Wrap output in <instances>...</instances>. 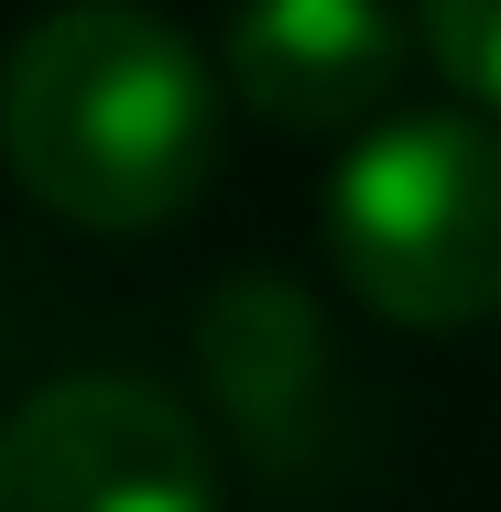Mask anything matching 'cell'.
Wrapping results in <instances>:
<instances>
[{"label": "cell", "mask_w": 501, "mask_h": 512, "mask_svg": "<svg viewBox=\"0 0 501 512\" xmlns=\"http://www.w3.org/2000/svg\"><path fill=\"white\" fill-rule=\"evenodd\" d=\"M327 262L393 327H480L501 306V131L403 109L327 175Z\"/></svg>", "instance_id": "cell-2"}, {"label": "cell", "mask_w": 501, "mask_h": 512, "mask_svg": "<svg viewBox=\"0 0 501 512\" xmlns=\"http://www.w3.org/2000/svg\"><path fill=\"white\" fill-rule=\"evenodd\" d=\"M0 164L77 229H164L218 175V77L153 11H55L0 66Z\"/></svg>", "instance_id": "cell-1"}, {"label": "cell", "mask_w": 501, "mask_h": 512, "mask_svg": "<svg viewBox=\"0 0 501 512\" xmlns=\"http://www.w3.org/2000/svg\"><path fill=\"white\" fill-rule=\"evenodd\" d=\"M414 44H425L480 109H501V0H436V11L414 22Z\"/></svg>", "instance_id": "cell-6"}, {"label": "cell", "mask_w": 501, "mask_h": 512, "mask_svg": "<svg viewBox=\"0 0 501 512\" xmlns=\"http://www.w3.org/2000/svg\"><path fill=\"white\" fill-rule=\"evenodd\" d=\"M0 512H218V458L175 393L77 371L0 414Z\"/></svg>", "instance_id": "cell-3"}, {"label": "cell", "mask_w": 501, "mask_h": 512, "mask_svg": "<svg viewBox=\"0 0 501 512\" xmlns=\"http://www.w3.org/2000/svg\"><path fill=\"white\" fill-rule=\"evenodd\" d=\"M229 88L284 120V131H349L403 88L414 22H393L382 0H273L229 22Z\"/></svg>", "instance_id": "cell-5"}, {"label": "cell", "mask_w": 501, "mask_h": 512, "mask_svg": "<svg viewBox=\"0 0 501 512\" xmlns=\"http://www.w3.org/2000/svg\"><path fill=\"white\" fill-rule=\"evenodd\" d=\"M197 371H207V393H218V414H229V436H240L273 480L316 469L327 393H338V349H327V316H316L305 284H284V273H229V284H207Z\"/></svg>", "instance_id": "cell-4"}]
</instances>
